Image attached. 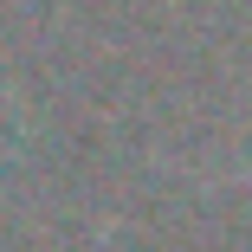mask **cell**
I'll return each instance as SVG.
<instances>
[{"mask_svg":"<svg viewBox=\"0 0 252 252\" xmlns=\"http://www.w3.org/2000/svg\"><path fill=\"white\" fill-rule=\"evenodd\" d=\"M20 149H26V117H20V104H13V91L0 84V181L20 168Z\"/></svg>","mask_w":252,"mask_h":252,"instance_id":"obj_1","label":"cell"}]
</instances>
